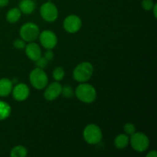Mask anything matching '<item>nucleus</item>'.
<instances>
[{"label": "nucleus", "instance_id": "1", "mask_svg": "<svg viewBox=\"0 0 157 157\" xmlns=\"http://www.w3.org/2000/svg\"><path fill=\"white\" fill-rule=\"evenodd\" d=\"M76 97L82 102L90 104L96 99L97 92L94 87L89 84H81L75 90Z\"/></svg>", "mask_w": 157, "mask_h": 157}, {"label": "nucleus", "instance_id": "2", "mask_svg": "<svg viewBox=\"0 0 157 157\" xmlns=\"http://www.w3.org/2000/svg\"><path fill=\"white\" fill-rule=\"evenodd\" d=\"M94 72L93 65L90 62H82L78 64L73 72L74 78L78 82H85L90 78Z\"/></svg>", "mask_w": 157, "mask_h": 157}, {"label": "nucleus", "instance_id": "3", "mask_svg": "<svg viewBox=\"0 0 157 157\" xmlns=\"http://www.w3.org/2000/svg\"><path fill=\"white\" fill-rule=\"evenodd\" d=\"M29 80L35 88L38 90L44 88L48 82V78L44 70L39 67L33 69L29 75Z\"/></svg>", "mask_w": 157, "mask_h": 157}, {"label": "nucleus", "instance_id": "4", "mask_svg": "<svg viewBox=\"0 0 157 157\" xmlns=\"http://www.w3.org/2000/svg\"><path fill=\"white\" fill-rule=\"evenodd\" d=\"M84 139L89 144H98L102 139V132L101 128L96 124H89L84 128L83 132Z\"/></svg>", "mask_w": 157, "mask_h": 157}, {"label": "nucleus", "instance_id": "5", "mask_svg": "<svg viewBox=\"0 0 157 157\" xmlns=\"http://www.w3.org/2000/svg\"><path fill=\"white\" fill-rule=\"evenodd\" d=\"M40 31L38 25L32 22H27L20 29V36L25 41L32 42L39 36Z\"/></svg>", "mask_w": 157, "mask_h": 157}, {"label": "nucleus", "instance_id": "6", "mask_svg": "<svg viewBox=\"0 0 157 157\" xmlns=\"http://www.w3.org/2000/svg\"><path fill=\"white\" fill-rule=\"evenodd\" d=\"M130 143L133 150L140 153L146 151L150 145L149 138L147 137V135L140 132L138 133L135 132L134 133H133L130 139Z\"/></svg>", "mask_w": 157, "mask_h": 157}, {"label": "nucleus", "instance_id": "7", "mask_svg": "<svg viewBox=\"0 0 157 157\" xmlns=\"http://www.w3.org/2000/svg\"><path fill=\"white\" fill-rule=\"evenodd\" d=\"M40 13L43 19L46 21L52 22L58 18V11L56 6L51 2H44L40 9Z\"/></svg>", "mask_w": 157, "mask_h": 157}, {"label": "nucleus", "instance_id": "8", "mask_svg": "<svg viewBox=\"0 0 157 157\" xmlns=\"http://www.w3.org/2000/svg\"><path fill=\"white\" fill-rule=\"evenodd\" d=\"M39 40L41 45L48 50L53 49L58 43L56 35L49 30L43 31L41 34H39Z\"/></svg>", "mask_w": 157, "mask_h": 157}, {"label": "nucleus", "instance_id": "9", "mask_svg": "<svg viewBox=\"0 0 157 157\" xmlns=\"http://www.w3.org/2000/svg\"><path fill=\"white\" fill-rule=\"evenodd\" d=\"M64 29L69 33H75L81 29L82 22L78 15H70L64 21Z\"/></svg>", "mask_w": 157, "mask_h": 157}, {"label": "nucleus", "instance_id": "10", "mask_svg": "<svg viewBox=\"0 0 157 157\" xmlns=\"http://www.w3.org/2000/svg\"><path fill=\"white\" fill-rule=\"evenodd\" d=\"M62 86L58 82H53L49 84L44 90V97L47 101H54L61 94Z\"/></svg>", "mask_w": 157, "mask_h": 157}, {"label": "nucleus", "instance_id": "11", "mask_svg": "<svg viewBox=\"0 0 157 157\" xmlns=\"http://www.w3.org/2000/svg\"><path fill=\"white\" fill-rule=\"evenodd\" d=\"M12 91L13 98L18 101H23L27 99L30 93L29 87L23 83L17 84Z\"/></svg>", "mask_w": 157, "mask_h": 157}, {"label": "nucleus", "instance_id": "12", "mask_svg": "<svg viewBox=\"0 0 157 157\" xmlns=\"http://www.w3.org/2000/svg\"><path fill=\"white\" fill-rule=\"evenodd\" d=\"M25 53L27 56L32 61H35L41 56V50L39 45L35 42H29L27 46H25Z\"/></svg>", "mask_w": 157, "mask_h": 157}, {"label": "nucleus", "instance_id": "13", "mask_svg": "<svg viewBox=\"0 0 157 157\" xmlns=\"http://www.w3.org/2000/svg\"><path fill=\"white\" fill-rule=\"evenodd\" d=\"M35 2L34 0H21L19 2V9L21 12L26 14H31L35 9Z\"/></svg>", "mask_w": 157, "mask_h": 157}, {"label": "nucleus", "instance_id": "14", "mask_svg": "<svg viewBox=\"0 0 157 157\" xmlns=\"http://www.w3.org/2000/svg\"><path fill=\"white\" fill-rule=\"evenodd\" d=\"M12 82L8 78L0 80V96L6 97L12 92Z\"/></svg>", "mask_w": 157, "mask_h": 157}, {"label": "nucleus", "instance_id": "15", "mask_svg": "<svg viewBox=\"0 0 157 157\" xmlns=\"http://www.w3.org/2000/svg\"><path fill=\"white\" fill-rule=\"evenodd\" d=\"M21 15V12L19 9H18V8H13V9H10L8 12L7 15H6V19H7V21L9 22L15 23L19 20Z\"/></svg>", "mask_w": 157, "mask_h": 157}, {"label": "nucleus", "instance_id": "16", "mask_svg": "<svg viewBox=\"0 0 157 157\" xmlns=\"http://www.w3.org/2000/svg\"><path fill=\"white\" fill-rule=\"evenodd\" d=\"M130 143V139L127 134H120L116 137L114 140V144L117 148L124 149L127 147Z\"/></svg>", "mask_w": 157, "mask_h": 157}, {"label": "nucleus", "instance_id": "17", "mask_svg": "<svg viewBox=\"0 0 157 157\" xmlns=\"http://www.w3.org/2000/svg\"><path fill=\"white\" fill-rule=\"evenodd\" d=\"M11 113V107L4 101H0V121L9 117Z\"/></svg>", "mask_w": 157, "mask_h": 157}, {"label": "nucleus", "instance_id": "18", "mask_svg": "<svg viewBox=\"0 0 157 157\" xmlns=\"http://www.w3.org/2000/svg\"><path fill=\"white\" fill-rule=\"evenodd\" d=\"M27 153L28 152L25 147L22 146H16L12 149L10 155L12 157H25Z\"/></svg>", "mask_w": 157, "mask_h": 157}, {"label": "nucleus", "instance_id": "19", "mask_svg": "<svg viewBox=\"0 0 157 157\" xmlns=\"http://www.w3.org/2000/svg\"><path fill=\"white\" fill-rule=\"evenodd\" d=\"M53 77L56 81H60L64 78V71L62 67H58L54 70Z\"/></svg>", "mask_w": 157, "mask_h": 157}, {"label": "nucleus", "instance_id": "20", "mask_svg": "<svg viewBox=\"0 0 157 157\" xmlns=\"http://www.w3.org/2000/svg\"><path fill=\"white\" fill-rule=\"evenodd\" d=\"M61 94L65 98H71L74 94L73 89L70 86H64L61 90Z\"/></svg>", "mask_w": 157, "mask_h": 157}, {"label": "nucleus", "instance_id": "21", "mask_svg": "<svg viewBox=\"0 0 157 157\" xmlns=\"http://www.w3.org/2000/svg\"><path fill=\"white\" fill-rule=\"evenodd\" d=\"M48 62L49 61H48V60L46 59L44 56L43 57L41 56L38 60H36V61H35L37 67H39V68H41V69H44V67L48 65Z\"/></svg>", "mask_w": 157, "mask_h": 157}, {"label": "nucleus", "instance_id": "22", "mask_svg": "<svg viewBox=\"0 0 157 157\" xmlns=\"http://www.w3.org/2000/svg\"><path fill=\"white\" fill-rule=\"evenodd\" d=\"M124 132H125L128 135H132L133 133H134L136 132V127L133 125V124H130V123H128V124H126L124 127Z\"/></svg>", "mask_w": 157, "mask_h": 157}, {"label": "nucleus", "instance_id": "23", "mask_svg": "<svg viewBox=\"0 0 157 157\" xmlns=\"http://www.w3.org/2000/svg\"><path fill=\"white\" fill-rule=\"evenodd\" d=\"M153 6H154V3H153V2L152 0H143L142 1V7L145 10H152Z\"/></svg>", "mask_w": 157, "mask_h": 157}, {"label": "nucleus", "instance_id": "24", "mask_svg": "<svg viewBox=\"0 0 157 157\" xmlns=\"http://www.w3.org/2000/svg\"><path fill=\"white\" fill-rule=\"evenodd\" d=\"M14 47L17 49H23L25 48V43L23 39H16L13 43Z\"/></svg>", "mask_w": 157, "mask_h": 157}, {"label": "nucleus", "instance_id": "25", "mask_svg": "<svg viewBox=\"0 0 157 157\" xmlns=\"http://www.w3.org/2000/svg\"><path fill=\"white\" fill-rule=\"evenodd\" d=\"M44 57L48 60V61H50L54 58V53L51 50H48L44 53Z\"/></svg>", "mask_w": 157, "mask_h": 157}, {"label": "nucleus", "instance_id": "26", "mask_svg": "<svg viewBox=\"0 0 157 157\" xmlns=\"http://www.w3.org/2000/svg\"><path fill=\"white\" fill-rule=\"evenodd\" d=\"M147 157H156L157 156V153L156 150H152L150 151L148 154L147 155Z\"/></svg>", "mask_w": 157, "mask_h": 157}, {"label": "nucleus", "instance_id": "27", "mask_svg": "<svg viewBox=\"0 0 157 157\" xmlns=\"http://www.w3.org/2000/svg\"><path fill=\"white\" fill-rule=\"evenodd\" d=\"M9 3V0H0V7L6 6Z\"/></svg>", "mask_w": 157, "mask_h": 157}, {"label": "nucleus", "instance_id": "28", "mask_svg": "<svg viewBox=\"0 0 157 157\" xmlns=\"http://www.w3.org/2000/svg\"><path fill=\"white\" fill-rule=\"evenodd\" d=\"M153 14H154V17L155 18H156L157 17V14H156V11H157V5L156 4H154V6H153Z\"/></svg>", "mask_w": 157, "mask_h": 157}]
</instances>
